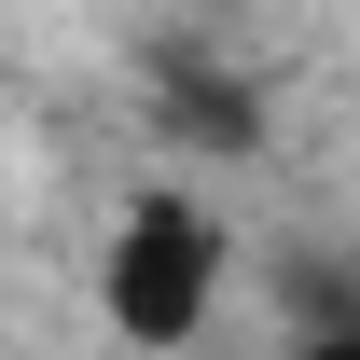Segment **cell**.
Returning a JSON list of instances; mask_svg holds the SVG:
<instances>
[{
	"mask_svg": "<svg viewBox=\"0 0 360 360\" xmlns=\"http://www.w3.org/2000/svg\"><path fill=\"white\" fill-rule=\"evenodd\" d=\"M153 125H167L180 153H250L264 111H250V84H236L222 56H167V70H153Z\"/></svg>",
	"mask_w": 360,
	"mask_h": 360,
	"instance_id": "obj_2",
	"label": "cell"
},
{
	"mask_svg": "<svg viewBox=\"0 0 360 360\" xmlns=\"http://www.w3.org/2000/svg\"><path fill=\"white\" fill-rule=\"evenodd\" d=\"M222 277H236V236H222V208H208L194 180H139L125 208H111L97 305H111L125 347H194L208 305H222Z\"/></svg>",
	"mask_w": 360,
	"mask_h": 360,
	"instance_id": "obj_1",
	"label": "cell"
},
{
	"mask_svg": "<svg viewBox=\"0 0 360 360\" xmlns=\"http://www.w3.org/2000/svg\"><path fill=\"white\" fill-rule=\"evenodd\" d=\"M277 360H360V305H333V319H305Z\"/></svg>",
	"mask_w": 360,
	"mask_h": 360,
	"instance_id": "obj_3",
	"label": "cell"
}]
</instances>
